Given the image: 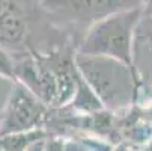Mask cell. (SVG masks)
<instances>
[{
  "label": "cell",
  "instance_id": "obj_1",
  "mask_svg": "<svg viewBox=\"0 0 152 151\" xmlns=\"http://www.w3.org/2000/svg\"><path fill=\"white\" fill-rule=\"evenodd\" d=\"M75 52L74 47H65L47 55L14 57L17 82L51 109H63L72 101L80 79Z\"/></svg>",
  "mask_w": 152,
  "mask_h": 151
},
{
  "label": "cell",
  "instance_id": "obj_2",
  "mask_svg": "<svg viewBox=\"0 0 152 151\" xmlns=\"http://www.w3.org/2000/svg\"><path fill=\"white\" fill-rule=\"evenodd\" d=\"M75 67L94 91L102 107L108 112L121 113L137 103V82L131 67L126 63L75 52Z\"/></svg>",
  "mask_w": 152,
  "mask_h": 151
},
{
  "label": "cell",
  "instance_id": "obj_3",
  "mask_svg": "<svg viewBox=\"0 0 152 151\" xmlns=\"http://www.w3.org/2000/svg\"><path fill=\"white\" fill-rule=\"evenodd\" d=\"M142 17L143 3L105 17L86 32L77 53L116 59L131 67L134 32Z\"/></svg>",
  "mask_w": 152,
  "mask_h": 151
},
{
  "label": "cell",
  "instance_id": "obj_4",
  "mask_svg": "<svg viewBox=\"0 0 152 151\" xmlns=\"http://www.w3.org/2000/svg\"><path fill=\"white\" fill-rule=\"evenodd\" d=\"M137 0H69V2H42L53 23L66 35L72 44L80 46L94 24L105 17L142 5Z\"/></svg>",
  "mask_w": 152,
  "mask_h": 151
},
{
  "label": "cell",
  "instance_id": "obj_5",
  "mask_svg": "<svg viewBox=\"0 0 152 151\" xmlns=\"http://www.w3.org/2000/svg\"><path fill=\"white\" fill-rule=\"evenodd\" d=\"M51 107L41 101L23 83L14 82L12 91L5 104L0 119V138L44 128L50 119Z\"/></svg>",
  "mask_w": 152,
  "mask_h": 151
},
{
  "label": "cell",
  "instance_id": "obj_6",
  "mask_svg": "<svg viewBox=\"0 0 152 151\" xmlns=\"http://www.w3.org/2000/svg\"><path fill=\"white\" fill-rule=\"evenodd\" d=\"M131 70L137 82L139 107L152 104V17L143 15L133 39Z\"/></svg>",
  "mask_w": 152,
  "mask_h": 151
},
{
  "label": "cell",
  "instance_id": "obj_7",
  "mask_svg": "<svg viewBox=\"0 0 152 151\" xmlns=\"http://www.w3.org/2000/svg\"><path fill=\"white\" fill-rule=\"evenodd\" d=\"M50 138L47 130L44 128H38V130H30V132H20V133H12L0 138V147L3 151H27L33 144L44 141Z\"/></svg>",
  "mask_w": 152,
  "mask_h": 151
},
{
  "label": "cell",
  "instance_id": "obj_8",
  "mask_svg": "<svg viewBox=\"0 0 152 151\" xmlns=\"http://www.w3.org/2000/svg\"><path fill=\"white\" fill-rule=\"evenodd\" d=\"M0 76L5 77V79H9L12 82H17V76H15V59L3 47H0Z\"/></svg>",
  "mask_w": 152,
  "mask_h": 151
},
{
  "label": "cell",
  "instance_id": "obj_9",
  "mask_svg": "<svg viewBox=\"0 0 152 151\" xmlns=\"http://www.w3.org/2000/svg\"><path fill=\"white\" fill-rule=\"evenodd\" d=\"M65 147V139L57 138V136H50L45 141V150L44 151H63Z\"/></svg>",
  "mask_w": 152,
  "mask_h": 151
},
{
  "label": "cell",
  "instance_id": "obj_10",
  "mask_svg": "<svg viewBox=\"0 0 152 151\" xmlns=\"http://www.w3.org/2000/svg\"><path fill=\"white\" fill-rule=\"evenodd\" d=\"M63 151H91V150L77 139H65Z\"/></svg>",
  "mask_w": 152,
  "mask_h": 151
},
{
  "label": "cell",
  "instance_id": "obj_11",
  "mask_svg": "<svg viewBox=\"0 0 152 151\" xmlns=\"http://www.w3.org/2000/svg\"><path fill=\"white\" fill-rule=\"evenodd\" d=\"M48 139V138H47ZM47 139H44V141H39V142H36V144H33L27 151H44L45 150V141Z\"/></svg>",
  "mask_w": 152,
  "mask_h": 151
},
{
  "label": "cell",
  "instance_id": "obj_12",
  "mask_svg": "<svg viewBox=\"0 0 152 151\" xmlns=\"http://www.w3.org/2000/svg\"><path fill=\"white\" fill-rule=\"evenodd\" d=\"M143 15L152 17V0L151 2H143Z\"/></svg>",
  "mask_w": 152,
  "mask_h": 151
},
{
  "label": "cell",
  "instance_id": "obj_13",
  "mask_svg": "<svg viewBox=\"0 0 152 151\" xmlns=\"http://www.w3.org/2000/svg\"><path fill=\"white\" fill-rule=\"evenodd\" d=\"M0 151H3V150H2V147H0Z\"/></svg>",
  "mask_w": 152,
  "mask_h": 151
}]
</instances>
